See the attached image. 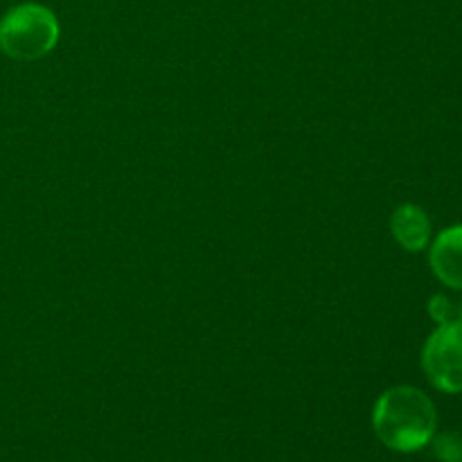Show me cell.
Masks as SVG:
<instances>
[{
    "instance_id": "obj_1",
    "label": "cell",
    "mask_w": 462,
    "mask_h": 462,
    "mask_svg": "<svg viewBox=\"0 0 462 462\" xmlns=\"http://www.w3.org/2000/svg\"><path fill=\"white\" fill-rule=\"evenodd\" d=\"M436 424V406L420 388L395 386L374 404V433L393 451H420L433 440Z\"/></svg>"
},
{
    "instance_id": "obj_2",
    "label": "cell",
    "mask_w": 462,
    "mask_h": 462,
    "mask_svg": "<svg viewBox=\"0 0 462 462\" xmlns=\"http://www.w3.org/2000/svg\"><path fill=\"white\" fill-rule=\"evenodd\" d=\"M59 41V21L39 3H23L0 18V50L7 57L34 61L52 52Z\"/></svg>"
},
{
    "instance_id": "obj_3",
    "label": "cell",
    "mask_w": 462,
    "mask_h": 462,
    "mask_svg": "<svg viewBox=\"0 0 462 462\" xmlns=\"http://www.w3.org/2000/svg\"><path fill=\"white\" fill-rule=\"evenodd\" d=\"M429 382L442 393H462V320L440 325L422 350Z\"/></svg>"
},
{
    "instance_id": "obj_4",
    "label": "cell",
    "mask_w": 462,
    "mask_h": 462,
    "mask_svg": "<svg viewBox=\"0 0 462 462\" xmlns=\"http://www.w3.org/2000/svg\"><path fill=\"white\" fill-rule=\"evenodd\" d=\"M431 269L451 289H462V224L442 230L431 246Z\"/></svg>"
},
{
    "instance_id": "obj_5",
    "label": "cell",
    "mask_w": 462,
    "mask_h": 462,
    "mask_svg": "<svg viewBox=\"0 0 462 462\" xmlns=\"http://www.w3.org/2000/svg\"><path fill=\"white\" fill-rule=\"evenodd\" d=\"M391 228L400 246L413 253L422 251L431 237V221H429L427 212L413 203L400 206L393 212Z\"/></svg>"
},
{
    "instance_id": "obj_6",
    "label": "cell",
    "mask_w": 462,
    "mask_h": 462,
    "mask_svg": "<svg viewBox=\"0 0 462 462\" xmlns=\"http://www.w3.org/2000/svg\"><path fill=\"white\" fill-rule=\"evenodd\" d=\"M433 454L442 462H462V431H445L433 436Z\"/></svg>"
},
{
    "instance_id": "obj_7",
    "label": "cell",
    "mask_w": 462,
    "mask_h": 462,
    "mask_svg": "<svg viewBox=\"0 0 462 462\" xmlns=\"http://www.w3.org/2000/svg\"><path fill=\"white\" fill-rule=\"evenodd\" d=\"M429 314L433 316V320L445 325V323H451V320H456V316H458L460 311L456 310L445 296H433L431 302H429Z\"/></svg>"
},
{
    "instance_id": "obj_8",
    "label": "cell",
    "mask_w": 462,
    "mask_h": 462,
    "mask_svg": "<svg viewBox=\"0 0 462 462\" xmlns=\"http://www.w3.org/2000/svg\"><path fill=\"white\" fill-rule=\"evenodd\" d=\"M460 316H462V310H460Z\"/></svg>"
}]
</instances>
